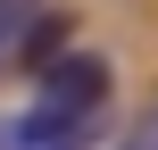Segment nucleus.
Segmentation results:
<instances>
[{
  "mask_svg": "<svg viewBox=\"0 0 158 150\" xmlns=\"http://www.w3.org/2000/svg\"><path fill=\"white\" fill-rule=\"evenodd\" d=\"M0 150H17V125H0Z\"/></svg>",
  "mask_w": 158,
  "mask_h": 150,
  "instance_id": "nucleus-4",
  "label": "nucleus"
},
{
  "mask_svg": "<svg viewBox=\"0 0 158 150\" xmlns=\"http://www.w3.org/2000/svg\"><path fill=\"white\" fill-rule=\"evenodd\" d=\"M33 25H42V0H0V50H17Z\"/></svg>",
  "mask_w": 158,
  "mask_h": 150,
  "instance_id": "nucleus-2",
  "label": "nucleus"
},
{
  "mask_svg": "<svg viewBox=\"0 0 158 150\" xmlns=\"http://www.w3.org/2000/svg\"><path fill=\"white\" fill-rule=\"evenodd\" d=\"M108 92H117V67L100 50H58L33 84V109L17 117V150H92Z\"/></svg>",
  "mask_w": 158,
  "mask_h": 150,
  "instance_id": "nucleus-1",
  "label": "nucleus"
},
{
  "mask_svg": "<svg viewBox=\"0 0 158 150\" xmlns=\"http://www.w3.org/2000/svg\"><path fill=\"white\" fill-rule=\"evenodd\" d=\"M125 150H158V125H150V134H133V142H125Z\"/></svg>",
  "mask_w": 158,
  "mask_h": 150,
  "instance_id": "nucleus-3",
  "label": "nucleus"
}]
</instances>
